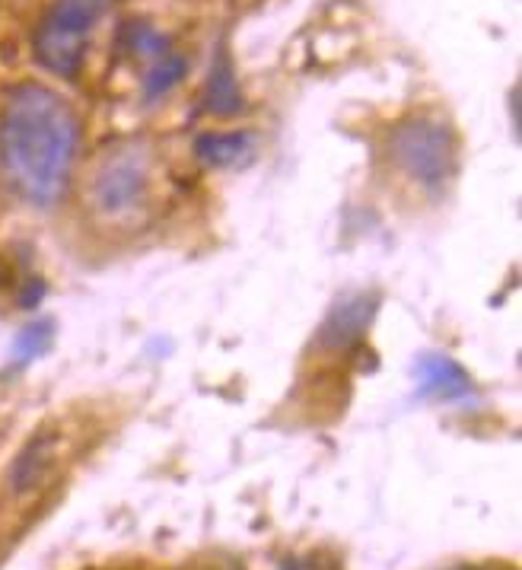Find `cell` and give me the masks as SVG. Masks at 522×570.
<instances>
[{"label": "cell", "mask_w": 522, "mask_h": 570, "mask_svg": "<svg viewBox=\"0 0 522 570\" xmlns=\"http://www.w3.org/2000/svg\"><path fill=\"white\" fill-rule=\"evenodd\" d=\"M258 150L255 137L246 131H229V135H201L195 140V154L205 166L214 169H236L243 163H249Z\"/></svg>", "instance_id": "cell-7"}, {"label": "cell", "mask_w": 522, "mask_h": 570, "mask_svg": "<svg viewBox=\"0 0 522 570\" xmlns=\"http://www.w3.org/2000/svg\"><path fill=\"white\" fill-rule=\"evenodd\" d=\"M147 191V157L135 144L118 147L109 160L99 166L96 183H92V198L96 207L109 217L131 214Z\"/></svg>", "instance_id": "cell-4"}, {"label": "cell", "mask_w": 522, "mask_h": 570, "mask_svg": "<svg viewBox=\"0 0 522 570\" xmlns=\"http://www.w3.org/2000/svg\"><path fill=\"white\" fill-rule=\"evenodd\" d=\"M205 109L210 115H220V118L243 112V90L236 83V70H233V65H229V58L224 51L217 55L214 68L207 73Z\"/></svg>", "instance_id": "cell-8"}, {"label": "cell", "mask_w": 522, "mask_h": 570, "mask_svg": "<svg viewBox=\"0 0 522 570\" xmlns=\"http://www.w3.org/2000/svg\"><path fill=\"white\" fill-rule=\"evenodd\" d=\"M185 77V61L179 55H162L159 61L150 65L147 80H144V96L147 99H159L162 92H169Z\"/></svg>", "instance_id": "cell-12"}, {"label": "cell", "mask_w": 522, "mask_h": 570, "mask_svg": "<svg viewBox=\"0 0 522 570\" xmlns=\"http://www.w3.org/2000/svg\"><path fill=\"white\" fill-rule=\"evenodd\" d=\"M121 48H125V55L154 65L162 55H169V39L159 36L157 29L150 23H144V20H131L121 29Z\"/></svg>", "instance_id": "cell-10"}, {"label": "cell", "mask_w": 522, "mask_h": 570, "mask_svg": "<svg viewBox=\"0 0 522 570\" xmlns=\"http://www.w3.org/2000/svg\"><path fill=\"white\" fill-rule=\"evenodd\" d=\"M109 7L112 0H58L36 29V61L55 77L73 80L87 61L90 32L109 13Z\"/></svg>", "instance_id": "cell-2"}, {"label": "cell", "mask_w": 522, "mask_h": 570, "mask_svg": "<svg viewBox=\"0 0 522 570\" xmlns=\"http://www.w3.org/2000/svg\"><path fill=\"white\" fill-rule=\"evenodd\" d=\"M80 147V121L61 92L42 83L13 87L0 112V169L7 185L36 207L68 191Z\"/></svg>", "instance_id": "cell-1"}, {"label": "cell", "mask_w": 522, "mask_h": 570, "mask_svg": "<svg viewBox=\"0 0 522 570\" xmlns=\"http://www.w3.org/2000/svg\"><path fill=\"white\" fill-rule=\"evenodd\" d=\"M55 342V322L51 320H36L26 325L23 332L17 335L13 342V364L26 366L32 364L36 357H42L48 347Z\"/></svg>", "instance_id": "cell-11"}, {"label": "cell", "mask_w": 522, "mask_h": 570, "mask_svg": "<svg viewBox=\"0 0 522 570\" xmlns=\"http://www.w3.org/2000/svg\"><path fill=\"white\" fill-rule=\"evenodd\" d=\"M450 570H475V568H450Z\"/></svg>", "instance_id": "cell-13"}, {"label": "cell", "mask_w": 522, "mask_h": 570, "mask_svg": "<svg viewBox=\"0 0 522 570\" xmlns=\"http://www.w3.org/2000/svg\"><path fill=\"white\" fill-rule=\"evenodd\" d=\"M414 380H417V392L424 399H443V402H459L475 395V383L472 376L455 364L446 354H424L417 366H414Z\"/></svg>", "instance_id": "cell-6"}, {"label": "cell", "mask_w": 522, "mask_h": 570, "mask_svg": "<svg viewBox=\"0 0 522 570\" xmlns=\"http://www.w3.org/2000/svg\"><path fill=\"white\" fill-rule=\"evenodd\" d=\"M388 157L417 185L440 188L455 169L453 128L436 115H411L392 128Z\"/></svg>", "instance_id": "cell-3"}, {"label": "cell", "mask_w": 522, "mask_h": 570, "mask_svg": "<svg viewBox=\"0 0 522 570\" xmlns=\"http://www.w3.org/2000/svg\"><path fill=\"white\" fill-rule=\"evenodd\" d=\"M376 316V297L370 294H354V297L338 299L318 328V344L322 347H347L357 338H364L370 322Z\"/></svg>", "instance_id": "cell-5"}, {"label": "cell", "mask_w": 522, "mask_h": 570, "mask_svg": "<svg viewBox=\"0 0 522 570\" xmlns=\"http://www.w3.org/2000/svg\"><path fill=\"white\" fill-rule=\"evenodd\" d=\"M51 453H55V443L48 436H39V440H32L26 446L20 456L13 459V469H10V479H7L13 494H29L42 481L48 465H51Z\"/></svg>", "instance_id": "cell-9"}]
</instances>
